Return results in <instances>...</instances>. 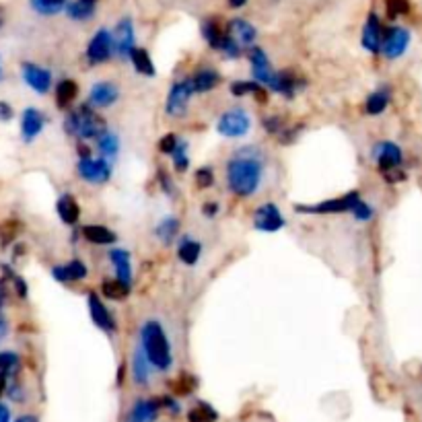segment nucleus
I'll use <instances>...</instances> for the list:
<instances>
[{
	"instance_id": "nucleus-1",
	"label": "nucleus",
	"mask_w": 422,
	"mask_h": 422,
	"mask_svg": "<svg viewBox=\"0 0 422 422\" xmlns=\"http://www.w3.org/2000/svg\"><path fill=\"white\" fill-rule=\"evenodd\" d=\"M266 157L257 147H243L233 152L225 165L227 188L239 198H252L264 179Z\"/></svg>"
},
{
	"instance_id": "nucleus-2",
	"label": "nucleus",
	"mask_w": 422,
	"mask_h": 422,
	"mask_svg": "<svg viewBox=\"0 0 422 422\" xmlns=\"http://www.w3.org/2000/svg\"><path fill=\"white\" fill-rule=\"evenodd\" d=\"M143 355L147 357L152 369L157 371H169L173 367V348L167 332L161 321L147 319L140 326V346Z\"/></svg>"
},
{
	"instance_id": "nucleus-3",
	"label": "nucleus",
	"mask_w": 422,
	"mask_h": 422,
	"mask_svg": "<svg viewBox=\"0 0 422 422\" xmlns=\"http://www.w3.org/2000/svg\"><path fill=\"white\" fill-rule=\"evenodd\" d=\"M64 130H66V134H70L79 140H97L107 130V124L106 120L95 111V107H91L89 104H81L66 113Z\"/></svg>"
},
{
	"instance_id": "nucleus-4",
	"label": "nucleus",
	"mask_w": 422,
	"mask_h": 422,
	"mask_svg": "<svg viewBox=\"0 0 422 422\" xmlns=\"http://www.w3.org/2000/svg\"><path fill=\"white\" fill-rule=\"evenodd\" d=\"M252 130V116L243 107L225 109L216 120V132L225 138H243Z\"/></svg>"
},
{
	"instance_id": "nucleus-5",
	"label": "nucleus",
	"mask_w": 422,
	"mask_h": 422,
	"mask_svg": "<svg viewBox=\"0 0 422 422\" xmlns=\"http://www.w3.org/2000/svg\"><path fill=\"white\" fill-rule=\"evenodd\" d=\"M359 200L360 191L352 190L332 200H321L317 204H295V212L299 214H342V212L352 211Z\"/></svg>"
},
{
	"instance_id": "nucleus-6",
	"label": "nucleus",
	"mask_w": 422,
	"mask_h": 422,
	"mask_svg": "<svg viewBox=\"0 0 422 422\" xmlns=\"http://www.w3.org/2000/svg\"><path fill=\"white\" fill-rule=\"evenodd\" d=\"M77 173L79 177L91 184V186H104L111 179V161H107L104 157H93V155H87V157H79L77 161Z\"/></svg>"
},
{
	"instance_id": "nucleus-7",
	"label": "nucleus",
	"mask_w": 422,
	"mask_h": 422,
	"mask_svg": "<svg viewBox=\"0 0 422 422\" xmlns=\"http://www.w3.org/2000/svg\"><path fill=\"white\" fill-rule=\"evenodd\" d=\"M84 56H87V62L91 66H99V64L109 62L116 52H113V35L111 31L101 27L99 31L93 33V38L87 43V50H84Z\"/></svg>"
},
{
	"instance_id": "nucleus-8",
	"label": "nucleus",
	"mask_w": 422,
	"mask_h": 422,
	"mask_svg": "<svg viewBox=\"0 0 422 422\" xmlns=\"http://www.w3.org/2000/svg\"><path fill=\"white\" fill-rule=\"evenodd\" d=\"M268 91H272L276 95H282L287 99H293L299 91H303L307 87V79L296 74L295 70L291 68H282V70H276L272 72V79L270 83L266 84Z\"/></svg>"
},
{
	"instance_id": "nucleus-9",
	"label": "nucleus",
	"mask_w": 422,
	"mask_h": 422,
	"mask_svg": "<svg viewBox=\"0 0 422 422\" xmlns=\"http://www.w3.org/2000/svg\"><path fill=\"white\" fill-rule=\"evenodd\" d=\"M410 45V31L406 27H387L383 29V40H381V52L387 60H398L406 54Z\"/></svg>"
},
{
	"instance_id": "nucleus-10",
	"label": "nucleus",
	"mask_w": 422,
	"mask_h": 422,
	"mask_svg": "<svg viewBox=\"0 0 422 422\" xmlns=\"http://www.w3.org/2000/svg\"><path fill=\"white\" fill-rule=\"evenodd\" d=\"M191 97H194V91H191L188 79L173 83L167 93L165 113H167L169 118H184V116L188 113V107H190Z\"/></svg>"
},
{
	"instance_id": "nucleus-11",
	"label": "nucleus",
	"mask_w": 422,
	"mask_h": 422,
	"mask_svg": "<svg viewBox=\"0 0 422 422\" xmlns=\"http://www.w3.org/2000/svg\"><path fill=\"white\" fill-rule=\"evenodd\" d=\"M87 307H89L91 321L95 323L97 330H101V332H106V334H116V332H118V321H116V317L107 309L104 299L97 295L95 291H91V293L87 295Z\"/></svg>"
},
{
	"instance_id": "nucleus-12",
	"label": "nucleus",
	"mask_w": 422,
	"mask_h": 422,
	"mask_svg": "<svg viewBox=\"0 0 422 422\" xmlns=\"http://www.w3.org/2000/svg\"><path fill=\"white\" fill-rule=\"evenodd\" d=\"M253 227L262 233H276L287 227V218L276 204L266 202L253 212Z\"/></svg>"
},
{
	"instance_id": "nucleus-13",
	"label": "nucleus",
	"mask_w": 422,
	"mask_h": 422,
	"mask_svg": "<svg viewBox=\"0 0 422 422\" xmlns=\"http://www.w3.org/2000/svg\"><path fill=\"white\" fill-rule=\"evenodd\" d=\"M373 159H375V165L383 173L387 171H394V169H400L404 163V152L401 148L392 143V140H381L373 147Z\"/></svg>"
},
{
	"instance_id": "nucleus-14",
	"label": "nucleus",
	"mask_w": 422,
	"mask_h": 422,
	"mask_svg": "<svg viewBox=\"0 0 422 422\" xmlns=\"http://www.w3.org/2000/svg\"><path fill=\"white\" fill-rule=\"evenodd\" d=\"M113 52L120 60H128L130 52L136 48V33H134V23L130 17L120 19L113 29Z\"/></svg>"
},
{
	"instance_id": "nucleus-15",
	"label": "nucleus",
	"mask_w": 422,
	"mask_h": 422,
	"mask_svg": "<svg viewBox=\"0 0 422 422\" xmlns=\"http://www.w3.org/2000/svg\"><path fill=\"white\" fill-rule=\"evenodd\" d=\"M21 77L25 84L29 89H33L38 95H45L50 89H52V70L40 66L35 62H23L21 64Z\"/></svg>"
},
{
	"instance_id": "nucleus-16",
	"label": "nucleus",
	"mask_w": 422,
	"mask_h": 422,
	"mask_svg": "<svg viewBox=\"0 0 422 422\" xmlns=\"http://www.w3.org/2000/svg\"><path fill=\"white\" fill-rule=\"evenodd\" d=\"M120 87L111 81H99V83L91 84L89 89V99L87 104L95 109H106V107H111L118 104L120 99Z\"/></svg>"
},
{
	"instance_id": "nucleus-17",
	"label": "nucleus",
	"mask_w": 422,
	"mask_h": 422,
	"mask_svg": "<svg viewBox=\"0 0 422 422\" xmlns=\"http://www.w3.org/2000/svg\"><path fill=\"white\" fill-rule=\"evenodd\" d=\"M48 124V118L38 107H25L21 113V138L25 145H31Z\"/></svg>"
},
{
	"instance_id": "nucleus-18",
	"label": "nucleus",
	"mask_w": 422,
	"mask_h": 422,
	"mask_svg": "<svg viewBox=\"0 0 422 422\" xmlns=\"http://www.w3.org/2000/svg\"><path fill=\"white\" fill-rule=\"evenodd\" d=\"M248 60H250V68H252V81L264 84V87L270 83L274 70H272L268 54L260 45L248 48Z\"/></svg>"
},
{
	"instance_id": "nucleus-19",
	"label": "nucleus",
	"mask_w": 422,
	"mask_h": 422,
	"mask_svg": "<svg viewBox=\"0 0 422 422\" xmlns=\"http://www.w3.org/2000/svg\"><path fill=\"white\" fill-rule=\"evenodd\" d=\"M89 276V268L81 257H72L64 264H58L52 268V278L56 282H62V284H70V282H81Z\"/></svg>"
},
{
	"instance_id": "nucleus-20",
	"label": "nucleus",
	"mask_w": 422,
	"mask_h": 422,
	"mask_svg": "<svg viewBox=\"0 0 422 422\" xmlns=\"http://www.w3.org/2000/svg\"><path fill=\"white\" fill-rule=\"evenodd\" d=\"M188 83H190L194 95H204L209 91H214L223 83V77L216 68H198L188 77Z\"/></svg>"
},
{
	"instance_id": "nucleus-21",
	"label": "nucleus",
	"mask_w": 422,
	"mask_h": 422,
	"mask_svg": "<svg viewBox=\"0 0 422 422\" xmlns=\"http://www.w3.org/2000/svg\"><path fill=\"white\" fill-rule=\"evenodd\" d=\"M161 412L159 398H138L128 412L126 422H157Z\"/></svg>"
},
{
	"instance_id": "nucleus-22",
	"label": "nucleus",
	"mask_w": 422,
	"mask_h": 422,
	"mask_svg": "<svg viewBox=\"0 0 422 422\" xmlns=\"http://www.w3.org/2000/svg\"><path fill=\"white\" fill-rule=\"evenodd\" d=\"M383 25H381L379 17L375 13H371L365 21V27H362V38H360V43L367 52L371 54H379L381 52V40H383Z\"/></svg>"
},
{
	"instance_id": "nucleus-23",
	"label": "nucleus",
	"mask_w": 422,
	"mask_h": 422,
	"mask_svg": "<svg viewBox=\"0 0 422 422\" xmlns=\"http://www.w3.org/2000/svg\"><path fill=\"white\" fill-rule=\"evenodd\" d=\"M225 31H227L243 50L252 48L253 43H255V40H257V29H255L250 21H245V19H231V21L227 23Z\"/></svg>"
},
{
	"instance_id": "nucleus-24",
	"label": "nucleus",
	"mask_w": 422,
	"mask_h": 422,
	"mask_svg": "<svg viewBox=\"0 0 422 422\" xmlns=\"http://www.w3.org/2000/svg\"><path fill=\"white\" fill-rule=\"evenodd\" d=\"M107 257H109V262L116 270V278L132 287V255H130V252L122 250V248H111Z\"/></svg>"
},
{
	"instance_id": "nucleus-25",
	"label": "nucleus",
	"mask_w": 422,
	"mask_h": 422,
	"mask_svg": "<svg viewBox=\"0 0 422 422\" xmlns=\"http://www.w3.org/2000/svg\"><path fill=\"white\" fill-rule=\"evenodd\" d=\"M56 212L64 225L74 227L81 218V204L77 202V198L70 191H62V196L56 202Z\"/></svg>"
},
{
	"instance_id": "nucleus-26",
	"label": "nucleus",
	"mask_w": 422,
	"mask_h": 422,
	"mask_svg": "<svg viewBox=\"0 0 422 422\" xmlns=\"http://www.w3.org/2000/svg\"><path fill=\"white\" fill-rule=\"evenodd\" d=\"M229 91H231L233 97H248L253 95V99L257 104H266L268 101V87L255 83V81H233L229 84Z\"/></svg>"
},
{
	"instance_id": "nucleus-27",
	"label": "nucleus",
	"mask_w": 422,
	"mask_h": 422,
	"mask_svg": "<svg viewBox=\"0 0 422 422\" xmlns=\"http://www.w3.org/2000/svg\"><path fill=\"white\" fill-rule=\"evenodd\" d=\"M202 255V243L191 235H184L177 241V260L186 266H196Z\"/></svg>"
},
{
	"instance_id": "nucleus-28",
	"label": "nucleus",
	"mask_w": 422,
	"mask_h": 422,
	"mask_svg": "<svg viewBox=\"0 0 422 422\" xmlns=\"http://www.w3.org/2000/svg\"><path fill=\"white\" fill-rule=\"evenodd\" d=\"M392 101V89L387 84H383L379 89H375L373 93H369L367 101H365V113L367 116H381Z\"/></svg>"
},
{
	"instance_id": "nucleus-29",
	"label": "nucleus",
	"mask_w": 422,
	"mask_h": 422,
	"mask_svg": "<svg viewBox=\"0 0 422 422\" xmlns=\"http://www.w3.org/2000/svg\"><path fill=\"white\" fill-rule=\"evenodd\" d=\"M81 233L93 245H113L118 241V235L111 229H107L106 225H84Z\"/></svg>"
},
{
	"instance_id": "nucleus-30",
	"label": "nucleus",
	"mask_w": 422,
	"mask_h": 422,
	"mask_svg": "<svg viewBox=\"0 0 422 422\" xmlns=\"http://www.w3.org/2000/svg\"><path fill=\"white\" fill-rule=\"evenodd\" d=\"M97 2L99 0H72L70 4H66V15L72 21H89V19H93V15L97 11Z\"/></svg>"
},
{
	"instance_id": "nucleus-31",
	"label": "nucleus",
	"mask_w": 422,
	"mask_h": 422,
	"mask_svg": "<svg viewBox=\"0 0 422 422\" xmlns=\"http://www.w3.org/2000/svg\"><path fill=\"white\" fill-rule=\"evenodd\" d=\"M128 60L134 66V70H136L138 74H143V77H155V74H157L155 62H152L150 54H148L145 48H134V50L130 52Z\"/></svg>"
},
{
	"instance_id": "nucleus-32",
	"label": "nucleus",
	"mask_w": 422,
	"mask_h": 422,
	"mask_svg": "<svg viewBox=\"0 0 422 422\" xmlns=\"http://www.w3.org/2000/svg\"><path fill=\"white\" fill-rule=\"evenodd\" d=\"M79 97V84L72 79H62L56 84V106L60 109H68Z\"/></svg>"
},
{
	"instance_id": "nucleus-33",
	"label": "nucleus",
	"mask_w": 422,
	"mask_h": 422,
	"mask_svg": "<svg viewBox=\"0 0 422 422\" xmlns=\"http://www.w3.org/2000/svg\"><path fill=\"white\" fill-rule=\"evenodd\" d=\"M155 235H157V239L163 245H171L177 239V235H179V218H175V216L161 218L157 223V227H155Z\"/></svg>"
},
{
	"instance_id": "nucleus-34",
	"label": "nucleus",
	"mask_w": 422,
	"mask_h": 422,
	"mask_svg": "<svg viewBox=\"0 0 422 422\" xmlns=\"http://www.w3.org/2000/svg\"><path fill=\"white\" fill-rule=\"evenodd\" d=\"M97 145V150H99V155L107 159V161H113L116 157H118V152H120V136L116 134V132H111V130H106L97 140H95Z\"/></svg>"
},
{
	"instance_id": "nucleus-35",
	"label": "nucleus",
	"mask_w": 422,
	"mask_h": 422,
	"mask_svg": "<svg viewBox=\"0 0 422 422\" xmlns=\"http://www.w3.org/2000/svg\"><path fill=\"white\" fill-rule=\"evenodd\" d=\"M202 38L204 42L209 43V48L212 50H221V43H223V38H225V27L218 23V19H206L202 23Z\"/></svg>"
},
{
	"instance_id": "nucleus-36",
	"label": "nucleus",
	"mask_w": 422,
	"mask_h": 422,
	"mask_svg": "<svg viewBox=\"0 0 422 422\" xmlns=\"http://www.w3.org/2000/svg\"><path fill=\"white\" fill-rule=\"evenodd\" d=\"M150 362L147 360V357L143 355V350L138 348L132 357V379L136 385H148L150 381Z\"/></svg>"
},
{
	"instance_id": "nucleus-37",
	"label": "nucleus",
	"mask_w": 422,
	"mask_h": 422,
	"mask_svg": "<svg viewBox=\"0 0 422 422\" xmlns=\"http://www.w3.org/2000/svg\"><path fill=\"white\" fill-rule=\"evenodd\" d=\"M101 295L109 301H124L130 295V284L118 278H107L101 282Z\"/></svg>"
},
{
	"instance_id": "nucleus-38",
	"label": "nucleus",
	"mask_w": 422,
	"mask_h": 422,
	"mask_svg": "<svg viewBox=\"0 0 422 422\" xmlns=\"http://www.w3.org/2000/svg\"><path fill=\"white\" fill-rule=\"evenodd\" d=\"M0 270H2V280H4V282H11L13 293L19 296V299H27V295H29V287H27L25 278H23L19 272H15L11 266H6V264H2Z\"/></svg>"
},
{
	"instance_id": "nucleus-39",
	"label": "nucleus",
	"mask_w": 422,
	"mask_h": 422,
	"mask_svg": "<svg viewBox=\"0 0 422 422\" xmlns=\"http://www.w3.org/2000/svg\"><path fill=\"white\" fill-rule=\"evenodd\" d=\"M188 150H190L188 140H182V138H179L175 150L169 155V157H171V161H173V169H175V173H186V171L190 169V155H188Z\"/></svg>"
},
{
	"instance_id": "nucleus-40",
	"label": "nucleus",
	"mask_w": 422,
	"mask_h": 422,
	"mask_svg": "<svg viewBox=\"0 0 422 422\" xmlns=\"http://www.w3.org/2000/svg\"><path fill=\"white\" fill-rule=\"evenodd\" d=\"M218 418V412L206 401H196L188 412V422H214Z\"/></svg>"
},
{
	"instance_id": "nucleus-41",
	"label": "nucleus",
	"mask_w": 422,
	"mask_h": 422,
	"mask_svg": "<svg viewBox=\"0 0 422 422\" xmlns=\"http://www.w3.org/2000/svg\"><path fill=\"white\" fill-rule=\"evenodd\" d=\"M21 371V357L13 350L0 352V373L6 377H17Z\"/></svg>"
},
{
	"instance_id": "nucleus-42",
	"label": "nucleus",
	"mask_w": 422,
	"mask_h": 422,
	"mask_svg": "<svg viewBox=\"0 0 422 422\" xmlns=\"http://www.w3.org/2000/svg\"><path fill=\"white\" fill-rule=\"evenodd\" d=\"M66 4H68V0H31V9L43 17H54V15L62 13Z\"/></svg>"
},
{
	"instance_id": "nucleus-43",
	"label": "nucleus",
	"mask_w": 422,
	"mask_h": 422,
	"mask_svg": "<svg viewBox=\"0 0 422 422\" xmlns=\"http://www.w3.org/2000/svg\"><path fill=\"white\" fill-rule=\"evenodd\" d=\"M21 233V223L15 221V218H9V221H2L0 223V245L2 248H9L11 243H15L17 235Z\"/></svg>"
},
{
	"instance_id": "nucleus-44",
	"label": "nucleus",
	"mask_w": 422,
	"mask_h": 422,
	"mask_svg": "<svg viewBox=\"0 0 422 422\" xmlns=\"http://www.w3.org/2000/svg\"><path fill=\"white\" fill-rule=\"evenodd\" d=\"M196 377L190 375V373H182L177 379L171 383V392L175 394V396H190L191 392L196 389Z\"/></svg>"
},
{
	"instance_id": "nucleus-45",
	"label": "nucleus",
	"mask_w": 422,
	"mask_h": 422,
	"mask_svg": "<svg viewBox=\"0 0 422 422\" xmlns=\"http://www.w3.org/2000/svg\"><path fill=\"white\" fill-rule=\"evenodd\" d=\"M194 182H196V186L200 188V190H209L214 186V182H216V177H214V169L211 165H202V167L196 169V173H194Z\"/></svg>"
},
{
	"instance_id": "nucleus-46",
	"label": "nucleus",
	"mask_w": 422,
	"mask_h": 422,
	"mask_svg": "<svg viewBox=\"0 0 422 422\" xmlns=\"http://www.w3.org/2000/svg\"><path fill=\"white\" fill-rule=\"evenodd\" d=\"M385 11L389 19H398L401 15H408L410 2L408 0H385Z\"/></svg>"
},
{
	"instance_id": "nucleus-47",
	"label": "nucleus",
	"mask_w": 422,
	"mask_h": 422,
	"mask_svg": "<svg viewBox=\"0 0 422 422\" xmlns=\"http://www.w3.org/2000/svg\"><path fill=\"white\" fill-rule=\"evenodd\" d=\"M350 214H352L359 223H369V221L375 216V209H373L369 202H365V200L360 198L359 202L355 204V209L350 211Z\"/></svg>"
},
{
	"instance_id": "nucleus-48",
	"label": "nucleus",
	"mask_w": 422,
	"mask_h": 422,
	"mask_svg": "<svg viewBox=\"0 0 422 422\" xmlns=\"http://www.w3.org/2000/svg\"><path fill=\"white\" fill-rule=\"evenodd\" d=\"M157 184H159V188H161V191L165 196H169V198L175 196V182H173V177L163 167L157 171Z\"/></svg>"
},
{
	"instance_id": "nucleus-49",
	"label": "nucleus",
	"mask_w": 422,
	"mask_h": 422,
	"mask_svg": "<svg viewBox=\"0 0 422 422\" xmlns=\"http://www.w3.org/2000/svg\"><path fill=\"white\" fill-rule=\"evenodd\" d=\"M287 128V122H284V118L282 116H266L264 118V130L268 132V134H272V136H278L282 130Z\"/></svg>"
},
{
	"instance_id": "nucleus-50",
	"label": "nucleus",
	"mask_w": 422,
	"mask_h": 422,
	"mask_svg": "<svg viewBox=\"0 0 422 422\" xmlns=\"http://www.w3.org/2000/svg\"><path fill=\"white\" fill-rule=\"evenodd\" d=\"M177 134H173V132H169V134H163L161 138H159V143H157V148H159V152H163V155H171L175 147H177Z\"/></svg>"
},
{
	"instance_id": "nucleus-51",
	"label": "nucleus",
	"mask_w": 422,
	"mask_h": 422,
	"mask_svg": "<svg viewBox=\"0 0 422 422\" xmlns=\"http://www.w3.org/2000/svg\"><path fill=\"white\" fill-rule=\"evenodd\" d=\"M6 392H9L11 400H15V401L25 400V394H23V387H21V383H19V381H13L11 385H6Z\"/></svg>"
},
{
	"instance_id": "nucleus-52",
	"label": "nucleus",
	"mask_w": 422,
	"mask_h": 422,
	"mask_svg": "<svg viewBox=\"0 0 422 422\" xmlns=\"http://www.w3.org/2000/svg\"><path fill=\"white\" fill-rule=\"evenodd\" d=\"M159 404H161V408H167L171 414H179V401L175 400V398H171V396H163V398H159Z\"/></svg>"
},
{
	"instance_id": "nucleus-53",
	"label": "nucleus",
	"mask_w": 422,
	"mask_h": 422,
	"mask_svg": "<svg viewBox=\"0 0 422 422\" xmlns=\"http://www.w3.org/2000/svg\"><path fill=\"white\" fill-rule=\"evenodd\" d=\"M15 118V109L9 101H0V122H11Z\"/></svg>"
},
{
	"instance_id": "nucleus-54",
	"label": "nucleus",
	"mask_w": 422,
	"mask_h": 422,
	"mask_svg": "<svg viewBox=\"0 0 422 422\" xmlns=\"http://www.w3.org/2000/svg\"><path fill=\"white\" fill-rule=\"evenodd\" d=\"M218 212H221V204H218V202H214V200L202 204V214H204L206 218H214Z\"/></svg>"
},
{
	"instance_id": "nucleus-55",
	"label": "nucleus",
	"mask_w": 422,
	"mask_h": 422,
	"mask_svg": "<svg viewBox=\"0 0 422 422\" xmlns=\"http://www.w3.org/2000/svg\"><path fill=\"white\" fill-rule=\"evenodd\" d=\"M6 334H9V321H6V317L0 316V342L6 338Z\"/></svg>"
},
{
	"instance_id": "nucleus-56",
	"label": "nucleus",
	"mask_w": 422,
	"mask_h": 422,
	"mask_svg": "<svg viewBox=\"0 0 422 422\" xmlns=\"http://www.w3.org/2000/svg\"><path fill=\"white\" fill-rule=\"evenodd\" d=\"M0 422H11V410L4 404H0Z\"/></svg>"
},
{
	"instance_id": "nucleus-57",
	"label": "nucleus",
	"mask_w": 422,
	"mask_h": 422,
	"mask_svg": "<svg viewBox=\"0 0 422 422\" xmlns=\"http://www.w3.org/2000/svg\"><path fill=\"white\" fill-rule=\"evenodd\" d=\"M4 303H6V282L0 280V309L4 307Z\"/></svg>"
},
{
	"instance_id": "nucleus-58",
	"label": "nucleus",
	"mask_w": 422,
	"mask_h": 422,
	"mask_svg": "<svg viewBox=\"0 0 422 422\" xmlns=\"http://www.w3.org/2000/svg\"><path fill=\"white\" fill-rule=\"evenodd\" d=\"M6 385H9V377L0 373V398H2V394L6 392Z\"/></svg>"
},
{
	"instance_id": "nucleus-59",
	"label": "nucleus",
	"mask_w": 422,
	"mask_h": 422,
	"mask_svg": "<svg viewBox=\"0 0 422 422\" xmlns=\"http://www.w3.org/2000/svg\"><path fill=\"white\" fill-rule=\"evenodd\" d=\"M15 422H40V418L33 416V414H25V416H19Z\"/></svg>"
},
{
	"instance_id": "nucleus-60",
	"label": "nucleus",
	"mask_w": 422,
	"mask_h": 422,
	"mask_svg": "<svg viewBox=\"0 0 422 422\" xmlns=\"http://www.w3.org/2000/svg\"><path fill=\"white\" fill-rule=\"evenodd\" d=\"M248 4V0H229V6L231 9H241V6H245Z\"/></svg>"
},
{
	"instance_id": "nucleus-61",
	"label": "nucleus",
	"mask_w": 422,
	"mask_h": 422,
	"mask_svg": "<svg viewBox=\"0 0 422 422\" xmlns=\"http://www.w3.org/2000/svg\"><path fill=\"white\" fill-rule=\"evenodd\" d=\"M124 371H126V365H122L120 371H118V383H120V385H122V381H124Z\"/></svg>"
},
{
	"instance_id": "nucleus-62",
	"label": "nucleus",
	"mask_w": 422,
	"mask_h": 422,
	"mask_svg": "<svg viewBox=\"0 0 422 422\" xmlns=\"http://www.w3.org/2000/svg\"><path fill=\"white\" fill-rule=\"evenodd\" d=\"M4 21H6V17H4V9H2V4H0V29H2Z\"/></svg>"
},
{
	"instance_id": "nucleus-63",
	"label": "nucleus",
	"mask_w": 422,
	"mask_h": 422,
	"mask_svg": "<svg viewBox=\"0 0 422 422\" xmlns=\"http://www.w3.org/2000/svg\"><path fill=\"white\" fill-rule=\"evenodd\" d=\"M0 81H2V64H0Z\"/></svg>"
}]
</instances>
